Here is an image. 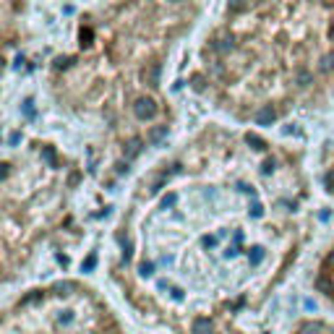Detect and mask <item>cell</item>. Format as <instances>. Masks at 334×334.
<instances>
[{"label":"cell","instance_id":"1","mask_svg":"<svg viewBox=\"0 0 334 334\" xmlns=\"http://www.w3.org/2000/svg\"><path fill=\"white\" fill-rule=\"evenodd\" d=\"M133 112H136V118H141V120L154 118L157 115V104H154V100H149V97H141V100H136Z\"/></svg>","mask_w":334,"mask_h":334},{"label":"cell","instance_id":"2","mask_svg":"<svg viewBox=\"0 0 334 334\" xmlns=\"http://www.w3.org/2000/svg\"><path fill=\"white\" fill-rule=\"evenodd\" d=\"M274 120H277V110L271 104H267V107H261L256 112V125H271Z\"/></svg>","mask_w":334,"mask_h":334},{"label":"cell","instance_id":"3","mask_svg":"<svg viewBox=\"0 0 334 334\" xmlns=\"http://www.w3.org/2000/svg\"><path fill=\"white\" fill-rule=\"evenodd\" d=\"M232 47H235L232 34H219V37H217V42H214V50H217V52H230Z\"/></svg>","mask_w":334,"mask_h":334},{"label":"cell","instance_id":"4","mask_svg":"<svg viewBox=\"0 0 334 334\" xmlns=\"http://www.w3.org/2000/svg\"><path fill=\"white\" fill-rule=\"evenodd\" d=\"M144 81H146L149 86H157V84H159V65L157 63L149 65L146 71H144Z\"/></svg>","mask_w":334,"mask_h":334},{"label":"cell","instance_id":"5","mask_svg":"<svg viewBox=\"0 0 334 334\" xmlns=\"http://www.w3.org/2000/svg\"><path fill=\"white\" fill-rule=\"evenodd\" d=\"M165 136H167V125H157V128H151V131H149L146 141H149V144H159Z\"/></svg>","mask_w":334,"mask_h":334},{"label":"cell","instance_id":"6","mask_svg":"<svg viewBox=\"0 0 334 334\" xmlns=\"http://www.w3.org/2000/svg\"><path fill=\"white\" fill-rule=\"evenodd\" d=\"M193 334H211L209 318H193Z\"/></svg>","mask_w":334,"mask_h":334},{"label":"cell","instance_id":"7","mask_svg":"<svg viewBox=\"0 0 334 334\" xmlns=\"http://www.w3.org/2000/svg\"><path fill=\"white\" fill-rule=\"evenodd\" d=\"M139 151H141V139H131V141L125 144V159L139 157Z\"/></svg>","mask_w":334,"mask_h":334},{"label":"cell","instance_id":"8","mask_svg":"<svg viewBox=\"0 0 334 334\" xmlns=\"http://www.w3.org/2000/svg\"><path fill=\"white\" fill-rule=\"evenodd\" d=\"M246 141H248V144H250V146H253L256 151H264V149H267V144H264V139H259L256 133H248V136H246Z\"/></svg>","mask_w":334,"mask_h":334},{"label":"cell","instance_id":"9","mask_svg":"<svg viewBox=\"0 0 334 334\" xmlns=\"http://www.w3.org/2000/svg\"><path fill=\"white\" fill-rule=\"evenodd\" d=\"M42 157H44V162H47L50 167H55V165H58V159H55V149H52V146H44V149H42Z\"/></svg>","mask_w":334,"mask_h":334},{"label":"cell","instance_id":"10","mask_svg":"<svg viewBox=\"0 0 334 334\" xmlns=\"http://www.w3.org/2000/svg\"><path fill=\"white\" fill-rule=\"evenodd\" d=\"M191 86L196 89V92H201V89H204V76H199V73L191 76Z\"/></svg>","mask_w":334,"mask_h":334},{"label":"cell","instance_id":"11","mask_svg":"<svg viewBox=\"0 0 334 334\" xmlns=\"http://www.w3.org/2000/svg\"><path fill=\"white\" fill-rule=\"evenodd\" d=\"M316 290H321V292H326V295H332V285L326 282V279H318V282H316Z\"/></svg>","mask_w":334,"mask_h":334},{"label":"cell","instance_id":"12","mask_svg":"<svg viewBox=\"0 0 334 334\" xmlns=\"http://www.w3.org/2000/svg\"><path fill=\"white\" fill-rule=\"evenodd\" d=\"M230 3V11H243L246 8V0H227Z\"/></svg>","mask_w":334,"mask_h":334},{"label":"cell","instance_id":"13","mask_svg":"<svg viewBox=\"0 0 334 334\" xmlns=\"http://www.w3.org/2000/svg\"><path fill=\"white\" fill-rule=\"evenodd\" d=\"M332 65H334V55H326L321 60V71H332Z\"/></svg>","mask_w":334,"mask_h":334},{"label":"cell","instance_id":"14","mask_svg":"<svg viewBox=\"0 0 334 334\" xmlns=\"http://www.w3.org/2000/svg\"><path fill=\"white\" fill-rule=\"evenodd\" d=\"M175 201H178V196H175V193H170V196H165L162 207H165V209H167V207H175Z\"/></svg>","mask_w":334,"mask_h":334},{"label":"cell","instance_id":"15","mask_svg":"<svg viewBox=\"0 0 334 334\" xmlns=\"http://www.w3.org/2000/svg\"><path fill=\"white\" fill-rule=\"evenodd\" d=\"M264 259V250L261 248H253V256H250V264H259Z\"/></svg>","mask_w":334,"mask_h":334},{"label":"cell","instance_id":"16","mask_svg":"<svg viewBox=\"0 0 334 334\" xmlns=\"http://www.w3.org/2000/svg\"><path fill=\"white\" fill-rule=\"evenodd\" d=\"M308 81H311V73H308V71H300V73H298V84H300V86H306Z\"/></svg>","mask_w":334,"mask_h":334},{"label":"cell","instance_id":"17","mask_svg":"<svg viewBox=\"0 0 334 334\" xmlns=\"http://www.w3.org/2000/svg\"><path fill=\"white\" fill-rule=\"evenodd\" d=\"M73 287H76L73 282H63V285H58L55 290H58V292H65V295H68V290H73Z\"/></svg>","mask_w":334,"mask_h":334},{"label":"cell","instance_id":"18","mask_svg":"<svg viewBox=\"0 0 334 334\" xmlns=\"http://www.w3.org/2000/svg\"><path fill=\"white\" fill-rule=\"evenodd\" d=\"M151 271H154V264H141V274H151Z\"/></svg>","mask_w":334,"mask_h":334},{"label":"cell","instance_id":"19","mask_svg":"<svg viewBox=\"0 0 334 334\" xmlns=\"http://www.w3.org/2000/svg\"><path fill=\"white\" fill-rule=\"evenodd\" d=\"M68 63H71V58H58L55 60V68H65Z\"/></svg>","mask_w":334,"mask_h":334},{"label":"cell","instance_id":"20","mask_svg":"<svg viewBox=\"0 0 334 334\" xmlns=\"http://www.w3.org/2000/svg\"><path fill=\"white\" fill-rule=\"evenodd\" d=\"M89 40H92V32H89V29L81 32V44H89Z\"/></svg>","mask_w":334,"mask_h":334},{"label":"cell","instance_id":"21","mask_svg":"<svg viewBox=\"0 0 334 334\" xmlns=\"http://www.w3.org/2000/svg\"><path fill=\"white\" fill-rule=\"evenodd\" d=\"M24 110H26V115H29V118H32V115H34V107H32V100H26V102H24Z\"/></svg>","mask_w":334,"mask_h":334},{"label":"cell","instance_id":"22","mask_svg":"<svg viewBox=\"0 0 334 334\" xmlns=\"http://www.w3.org/2000/svg\"><path fill=\"white\" fill-rule=\"evenodd\" d=\"M94 264H97V259H94V256H89V259H86V264H84V269H86V271H89V269H92V267H94Z\"/></svg>","mask_w":334,"mask_h":334},{"label":"cell","instance_id":"23","mask_svg":"<svg viewBox=\"0 0 334 334\" xmlns=\"http://www.w3.org/2000/svg\"><path fill=\"white\" fill-rule=\"evenodd\" d=\"M264 214V207L261 204H253V217H261Z\"/></svg>","mask_w":334,"mask_h":334},{"label":"cell","instance_id":"24","mask_svg":"<svg viewBox=\"0 0 334 334\" xmlns=\"http://www.w3.org/2000/svg\"><path fill=\"white\" fill-rule=\"evenodd\" d=\"M326 264H329V267H334V250L329 253V259H326Z\"/></svg>","mask_w":334,"mask_h":334},{"label":"cell","instance_id":"25","mask_svg":"<svg viewBox=\"0 0 334 334\" xmlns=\"http://www.w3.org/2000/svg\"><path fill=\"white\" fill-rule=\"evenodd\" d=\"M329 34H332V37H334V24H332V29H329Z\"/></svg>","mask_w":334,"mask_h":334}]
</instances>
